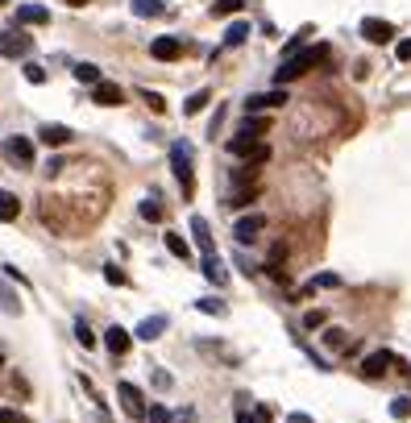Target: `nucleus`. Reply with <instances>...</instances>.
<instances>
[{
	"label": "nucleus",
	"instance_id": "72a5a7b5",
	"mask_svg": "<svg viewBox=\"0 0 411 423\" xmlns=\"http://www.w3.org/2000/svg\"><path fill=\"white\" fill-rule=\"evenodd\" d=\"M391 415H395V419H407V415H411V398H395V403H391Z\"/></svg>",
	"mask_w": 411,
	"mask_h": 423
},
{
	"label": "nucleus",
	"instance_id": "a18cd8bd",
	"mask_svg": "<svg viewBox=\"0 0 411 423\" xmlns=\"http://www.w3.org/2000/svg\"><path fill=\"white\" fill-rule=\"evenodd\" d=\"M0 4H8V0H0Z\"/></svg>",
	"mask_w": 411,
	"mask_h": 423
},
{
	"label": "nucleus",
	"instance_id": "c03bdc74",
	"mask_svg": "<svg viewBox=\"0 0 411 423\" xmlns=\"http://www.w3.org/2000/svg\"><path fill=\"white\" fill-rule=\"evenodd\" d=\"M0 365H4V357H0Z\"/></svg>",
	"mask_w": 411,
	"mask_h": 423
},
{
	"label": "nucleus",
	"instance_id": "c85d7f7f",
	"mask_svg": "<svg viewBox=\"0 0 411 423\" xmlns=\"http://www.w3.org/2000/svg\"><path fill=\"white\" fill-rule=\"evenodd\" d=\"M162 236H167V249H171L175 257H191V249H187V241H183L179 233H162Z\"/></svg>",
	"mask_w": 411,
	"mask_h": 423
},
{
	"label": "nucleus",
	"instance_id": "20e7f679",
	"mask_svg": "<svg viewBox=\"0 0 411 423\" xmlns=\"http://www.w3.org/2000/svg\"><path fill=\"white\" fill-rule=\"evenodd\" d=\"M171 170H175V179H179L183 199H191L195 179H191V145H187V141H175V145H171Z\"/></svg>",
	"mask_w": 411,
	"mask_h": 423
},
{
	"label": "nucleus",
	"instance_id": "39448f33",
	"mask_svg": "<svg viewBox=\"0 0 411 423\" xmlns=\"http://www.w3.org/2000/svg\"><path fill=\"white\" fill-rule=\"evenodd\" d=\"M30 50H34V34H21V29L0 34V58H25Z\"/></svg>",
	"mask_w": 411,
	"mask_h": 423
},
{
	"label": "nucleus",
	"instance_id": "4c0bfd02",
	"mask_svg": "<svg viewBox=\"0 0 411 423\" xmlns=\"http://www.w3.org/2000/svg\"><path fill=\"white\" fill-rule=\"evenodd\" d=\"M0 423H30L21 411H13V407H0Z\"/></svg>",
	"mask_w": 411,
	"mask_h": 423
},
{
	"label": "nucleus",
	"instance_id": "a19ab883",
	"mask_svg": "<svg viewBox=\"0 0 411 423\" xmlns=\"http://www.w3.org/2000/svg\"><path fill=\"white\" fill-rule=\"evenodd\" d=\"M395 54H399V58L407 62V58H411V42H399V46H395Z\"/></svg>",
	"mask_w": 411,
	"mask_h": 423
},
{
	"label": "nucleus",
	"instance_id": "e433bc0d",
	"mask_svg": "<svg viewBox=\"0 0 411 423\" xmlns=\"http://www.w3.org/2000/svg\"><path fill=\"white\" fill-rule=\"evenodd\" d=\"M337 282H341L337 274H316V278L308 282V290H320V286H337Z\"/></svg>",
	"mask_w": 411,
	"mask_h": 423
},
{
	"label": "nucleus",
	"instance_id": "5701e85b",
	"mask_svg": "<svg viewBox=\"0 0 411 423\" xmlns=\"http://www.w3.org/2000/svg\"><path fill=\"white\" fill-rule=\"evenodd\" d=\"M21 216V199L13 191H0V220H17Z\"/></svg>",
	"mask_w": 411,
	"mask_h": 423
},
{
	"label": "nucleus",
	"instance_id": "b1692460",
	"mask_svg": "<svg viewBox=\"0 0 411 423\" xmlns=\"http://www.w3.org/2000/svg\"><path fill=\"white\" fill-rule=\"evenodd\" d=\"M245 38H249V21H233V25L225 29V46H228V50H233V46H241Z\"/></svg>",
	"mask_w": 411,
	"mask_h": 423
},
{
	"label": "nucleus",
	"instance_id": "6e6552de",
	"mask_svg": "<svg viewBox=\"0 0 411 423\" xmlns=\"http://www.w3.org/2000/svg\"><path fill=\"white\" fill-rule=\"evenodd\" d=\"M262 229H266V216H258V212H254V216H241V220L233 224V236H237L241 245H249V241H258Z\"/></svg>",
	"mask_w": 411,
	"mask_h": 423
},
{
	"label": "nucleus",
	"instance_id": "a878e982",
	"mask_svg": "<svg viewBox=\"0 0 411 423\" xmlns=\"http://www.w3.org/2000/svg\"><path fill=\"white\" fill-rule=\"evenodd\" d=\"M204 274H208V282H225V278H228L216 253H204Z\"/></svg>",
	"mask_w": 411,
	"mask_h": 423
},
{
	"label": "nucleus",
	"instance_id": "aec40b11",
	"mask_svg": "<svg viewBox=\"0 0 411 423\" xmlns=\"http://www.w3.org/2000/svg\"><path fill=\"white\" fill-rule=\"evenodd\" d=\"M129 8H133V17H162L167 13V0H129Z\"/></svg>",
	"mask_w": 411,
	"mask_h": 423
},
{
	"label": "nucleus",
	"instance_id": "393cba45",
	"mask_svg": "<svg viewBox=\"0 0 411 423\" xmlns=\"http://www.w3.org/2000/svg\"><path fill=\"white\" fill-rule=\"evenodd\" d=\"M208 100H212V92H208V88H200V92H191V95H187V104H183V116H195V112H200V108H204Z\"/></svg>",
	"mask_w": 411,
	"mask_h": 423
},
{
	"label": "nucleus",
	"instance_id": "f8f14e48",
	"mask_svg": "<svg viewBox=\"0 0 411 423\" xmlns=\"http://www.w3.org/2000/svg\"><path fill=\"white\" fill-rule=\"evenodd\" d=\"M391 365H395V353L378 349V353H370V357L362 361V374H365V377H382L386 370H391Z\"/></svg>",
	"mask_w": 411,
	"mask_h": 423
},
{
	"label": "nucleus",
	"instance_id": "9d476101",
	"mask_svg": "<svg viewBox=\"0 0 411 423\" xmlns=\"http://www.w3.org/2000/svg\"><path fill=\"white\" fill-rule=\"evenodd\" d=\"M4 154H8L17 166H34V141L30 137H8L4 141Z\"/></svg>",
	"mask_w": 411,
	"mask_h": 423
},
{
	"label": "nucleus",
	"instance_id": "f257e3e1",
	"mask_svg": "<svg viewBox=\"0 0 411 423\" xmlns=\"http://www.w3.org/2000/svg\"><path fill=\"white\" fill-rule=\"evenodd\" d=\"M328 54H332V50L324 46V42H316V46H304V50H295V54H287V58H282V67L274 71V79H278V83H291V79L308 75L312 67L328 62Z\"/></svg>",
	"mask_w": 411,
	"mask_h": 423
},
{
	"label": "nucleus",
	"instance_id": "ddd939ff",
	"mask_svg": "<svg viewBox=\"0 0 411 423\" xmlns=\"http://www.w3.org/2000/svg\"><path fill=\"white\" fill-rule=\"evenodd\" d=\"M91 100H96V104H104V108H117V104L125 100V92H121L117 83H108V79H100V83H91Z\"/></svg>",
	"mask_w": 411,
	"mask_h": 423
},
{
	"label": "nucleus",
	"instance_id": "7ed1b4c3",
	"mask_svg": "<svg viewBox=\"0 0 411 423\" xmlns=\"http://www.w3.org/2000/svg\"><path fill=\"white\" fill-rule=\"evenodd\" d=\"M228 154L233 158H241V162H249V166H262V162H270V145L262 137H237L228 141Z\"/></svg>",
	"mask_w": 411,
	"mask_h": 423
},
{
	"label": "nucleus",
	"instance_id": "412c9836",
	"mask_svg": "<svg viewBox=\"0 0 411 423\" xmlns=\"http://www.w3.org/2000/svg\"><path fill=\"white\" fill-rule=\"evenodd\" d=\"M262 133H270V121L258 116V112H249V116L241 121V137H262Z\"/></svg>",
	"mask_w": 411,
	"mask_h": 423
},
{
	"label": "nucleus",
	"instance_id": "bb28decb",
	"mask_svg": "<svg viewBox=\"0 0 411 423\" xmlns=\"http://www.w3.org/2000/svg\"><path fill=\"white\" fill-rule=\"evenodd\" d=\"M137 212H141V220H150V224H158V220H162V203H158L154 195H150V199H141V208H137Z\"/></svg>",
	"mask_w": 411,
	"mask_h": 423
},
{
	"label": "nucleus",
	"instance_id": "4be33fe9",
	"mask_svg": "<svg viewBox=\"0 0 411 423\" xmlns=\"http://www.w3.org/2000/svg\"><path fill=\"white\" fill-rule=\"evenodd\" d=\"M38 133H42L46 145H67V141H71V129H67V125H42Z\"/></svg>",
	"mask_w": 411,
	"mask_h": 423
},
{
	"label": "nucleus",
	"instance_id": "c9c22d12",
	"mask_svg": "<svg viewBox=\"0 0 411 423\" xmlns=\"http://www.w3.org/2000/svg\"><path fill=\"white\" fill-rule=\"evenodd\" d=\"M104 278L112 282V286H125V270L121 266H104Z\"/></svg>",
	"mask_w": 411,
	"mask_h": 423
},
{
	"label": "nucleus",
	"instance_id": "1a4fd4ad",
	"mask_svg": "<svg viewBox=\"0 0 411 423\" xmlns=\"http://www.w3.org/2000/svg\"><path fill=\"white\" fill-rule=\"evenodd\" d=\"M237 423H270V411L266 407H254L249 403V394H237Z\"/></svg>",
	"mask_w": 411,
	"mask_h": 423
},
{
	"label": "nucleus",
	"instance_id": "473e14b6",
	"mask_svg": "<svg viewBox=\"0 0 411 423\" xmlns=\"http://www.w3.org/2000/svg\"><path fill=\"white\" fill-rule=\"evenodd\" d=\"M195 307H200V311H208V316H225V303H221V299H212V295H208V299H195Z\"/></svg>",
	"mask_w": 411,
	"mask_h": 423
},
{
	"label": "nucleus",
	"instance_id": "4468645a",
	"mask_svg": "<svg viewBox=\"0 0 411 423\" xmlns=\"http://www.w3.org/2000/svg\"><path fill=\"white\" fill-rule=\"evenodd\" d=\"M150 54H154L158 62H175L183 54V42L179 38H154V42H150Z\"/></svg>",
	"mask_w": 411,
	"mask_h": 423
},
{
	"label": "nucleus",
	"instance_id": "f704fd0d",
	"mask_svg": "<svg viewBox=\"0 0 411 423\" xmlns=\"http://www.w3.org/2000/svg\"><path fill=\"white\" fill-rule=\"evenodd\" d=\"M25 79H30V83H46V71L38 62H25Z\"/></svg>",
	"mask_w": 411,
	"mask_h": 423
},
{
	"label": "nucleus",
	"instance_id": "2eb2a0df",
	"mask_svg": "<svg viewBox=\"0 0 411 423\" xmlns=\"http://www.w3.org/2000/svg\"><path fill=\"white\" fill-rule=\"evenodd\" d=\"M129 344H133V336H129L125 328H108V332H104V349H108L112 357H125Z\"/></svg>",
	"mask_w": 411,
	"mask_h": 423
},
{
	"label": "nucleus",
	"instance_id": "2f4dec72",
	"mask_svg": "<svg viewBox=\"0 0 411 423\" xmlns=\"http://www.w3.org/2000/svg\"><path fill=\"white\" fill-rule=\"evenodd\" d=\"M75 340H79L84 349H96V332H91L84 320H75Z\"/></svg>",
	"mask_w": 411,
	"mask_h": 423
},
{
	"label": "nucleus",
	"instance_id": "dca6fc26",
	"mask_svg": "<svg viewBox=\"0 0 411 423\" xmlns=\"http://www.w3.org/2000/svg\"><path fill=\"white\" fill-rule=\"evenodd\" d=\"M46 21H50L46 4H21L17 8V25H46Z\"/></svg>",
	"mask_w": 411,
	"mask_h": 423
},
{
	"label": "nucleus",
	"instance_id": "6ab92c4d",
	"mask_svg": "<svg viewBox=\"0 0 411 423\" xmlns=\"http://www.w3.org/2000/svg\"><path fill=\"white\" fill-rule=\"evenodd\" d=\"M0 311H4V316H21V295H17L4 278H0Z\"/></svg>",
	"mask_w": 411,
	"mask_h": 423
},
{
	"label": "nucleus",
	"instance_id": "37998d69",
	"mask_svg": "<svg viewBox=\"0 0 411 423\" xmlns=\"http://www.w3.org/2000/svg\"><path fill=\"white\" fill-rule=\"evenodd\" d=\"M67 4H71V8H79V4H88V0H67Z\"/></svg>",
	"mask_w": 411,
	"mask_h": 423
},
{
	"label": "nucleus",
	"instance_id": "f03ea898",
	"mask_svg": "<svg viewBox=\"0 0 411 423\" xmlns=\"http://www.w3.org/2000/svg\"><path fill=\"white\" fill-rule=\"evenodd\" d=\"M258 191H262V183H258V166H237L233 170V183H228V208H249L254 199H258Z\"/></svg>",
	"mask_w": 411,
	"mask_h": 423
},
{
	"label": "nucleus",
	"instance_id": "c756f323",
	"mask_svg": "<svg viewBox=\"0 0 411 423\" xmlns=\"http://www.w3.org/2000/svg\"><path fill=\"white\" fill-rule=\"evenodd\" d=\"M241 8H245V0H216V4H212L216 17H233V13H241Z\"/></svg>",
	"mask_w": 411,
	"mask_h": 423
},
{
	"label": "nucleus",
	"instance_id": "cd10ccee",
	"mask_svg": "<svg viewBox=\"0 0 411 423\" xmlns=\"http://www.w3.org/2000/svg\"><path fill=\"white\" fill-rule=\"evenodd\" d=\"M75 79H84V83H100L104 75H100V67H96V62H79V67H75Z\"/></svg>",
	"mask_w": 411,
	"mask_h": 423
},
{
	"label": "nucleus",
	"instance_id": "f3484780",
	"mask_svg": "<svg viewBox=\"0 0 411 423\" xmlns=\"http://www.w3.org/2000/svg\"><path fill=\"white\" fill-rule=\"evenodd\" d=\"M162 332H167V316H150V320H141L133 328V336L137 340H158Z\"/></svg>",
	"mask_w": 411,
	"mask_h": 423
},
{
	"label": "nucleus",
	"instance_id": "423d86ee",
	"mask_svg": "<svg viewBox=\"0 0 411 423\" xmlns=\"http://www.w3.org/2000/svg\"><path fill=\"white\" fill-rule=\"evenodd\" d=\"M117 398H121V411H125L133 423L145 419V394L137 390L133 382H121V386H117Z\"/></svg>",
	"mask_w": 411,
	"mask_h": 423
},
{
	"label": "nucleus",
	"instance_id": "58836bf2",
	"mask_svg": "<svg viewBox=\"0 0 411 423\" xmlns=\"http://www.w3.org/2000/svg\"><path fill=\"white\" fill-rule=\"evenodd\" d=\"M141 95H145V104H150L154 112H162V108H167V100H162L158 92H141Z\"/></svg>",
	"mask_w": 411,
	"mask_h": 423
},
{
	"label": "nucleus",
	"instance_id": "a211bd4d",
	"mask_svg": "<svg viewBox=\"0 0 411 423\" xmlns=\"http://www.w3.org/2000/svg\"><path fill=\"white\" fill-rule=\"evenodd\" d=\"M191 236H195L200 253H216V245H212V233H208V220H204V216H191Z\"/></svg>",
	"mask_w": 411,
	"mask_h": 423
},
{
	"label": "nucleus",
	"instance_id": "7c9ffc66",
	"mask_svg": "<svg viewBox=\"0 0 411 423\" xmlns=\"http://www.w3.org/2000/svg\"><path fill=\"white\" fill-rule=\"evenodd\" d=\"M145 419L150 423H175V415H171L162 403H154V407H145Z\"/></svg>",
	"mask_w": 411,
	"mask_h": 423
},
{
	"label": "nucleus",
	"instance_id": "ea45409f",
	"mask_svg": "<svg viewBox=\"0 0 411 423\" xmlns=\"http://www.w3.org/2000/svg\"><path fill=\"white\" fill-rule=\"evenodd\" d=\"M304 324H308V328H320V324H324V311H308V320H304Z\"/></svg>",
	"mask_w": 411,
	"mask_h": 423
},
{
	"label": "nucleus",
	"instance_id": "0eeeda50",
	"mask_svg": "<svg viewBox=\"0 0 411 423\" xmlns=\"http://www.w3.org/2000/svg\"><path fill=\"white\" fill-rule=\"evenodd\" d=\"M362 38H365V42H374V46H386V42L395 38V25L382 21V17H365V21H362Z\"/></svg>",
	"mask_w": 411,
	"mask_h": 423
},
{
	"label": "nucleus",
	"instance_id": "79ce46f5",
	"mask_svg": "<svg viewBox=\"0 0 411 423\" xmlns=\"http://www.w3.org/2000/svg\"><path fill=\"white\" fill-rule=\"evenodd\" d=\"M287 423H312V415H304V411H295V415H291V419Z\"/></svg>",
	"mask_w": 411,
	"mask_h": 423
},
{
	"label": "nucleus",
	"instance_id": "9b49d317",
	"mask_svg": "<svg viewBox=\"0 0 411 423\" xmlns=\"http://www.w3.org/2000/svg\"><path fill=\"white\" fill-rule=\"evenodd\" d=\"M287 104V92L278 88V92H258L245 100V112H266V108H282Z\"/></svg>",
	"mask_w": 411,
	"mask_h": 423
}]
</instances>
